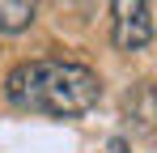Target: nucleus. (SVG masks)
<instances>
[{"label": "nucleus", "mask_w": 157, "mask_h": 153, "mask_svg": "<svg viewBox=\"0 0 157 153\" xmlns=\"http://www.w3.org/2000/svg\"><path fill=\"white\" fill-rule=\"evenodd\" d=\"M34 13H38V0H0V34L30 30Z\"/></svg>", "instance_id": "20e7f679"}, {"label": "nucleus", "mask_w": 157, "mask_h": 153, "mask_svg": "<svg viewBox=\"0 0 157 153\" xmlns=\"http://www.w3.org/2000/svg\"><path fill=\"white\" fill-rule=\"evenodd\" d=\"M4 94L17 111L77 119V115L98 106L102 81L94 68L72 64V60H30V64H17L4 76Z\"/></svg>", "instance_id": "f257e3e1"}, {"label": "nucleus", "mask_w": 157, "mask_h": 153, "mask_svg": "<svg viewBox=\"0 0 157 153\" xmlns=\"http://www.w3.org/2000/svg\"><path fill=\"white\" fill-rule=\"evenodd\" d=\"M123 124L136 140L157 136V81H140L123 94Z\"/></svg>", "instance_id": "7ed1b4c3"}, {"label": "nucleus", "mask_w": 157, "mask_h": 153, "mask_svg": "<svg viewBox=\"0 0 157 153\" xmlns=\"http://www.w3.org/2000/svg\"><path fill=\"white\" fill-rule=\"evenodd\" d=\"M153 38L149 0H110V43L119 51H140Z\"/></svg>", "instance_id": "f03ea898"}]
</instances>
